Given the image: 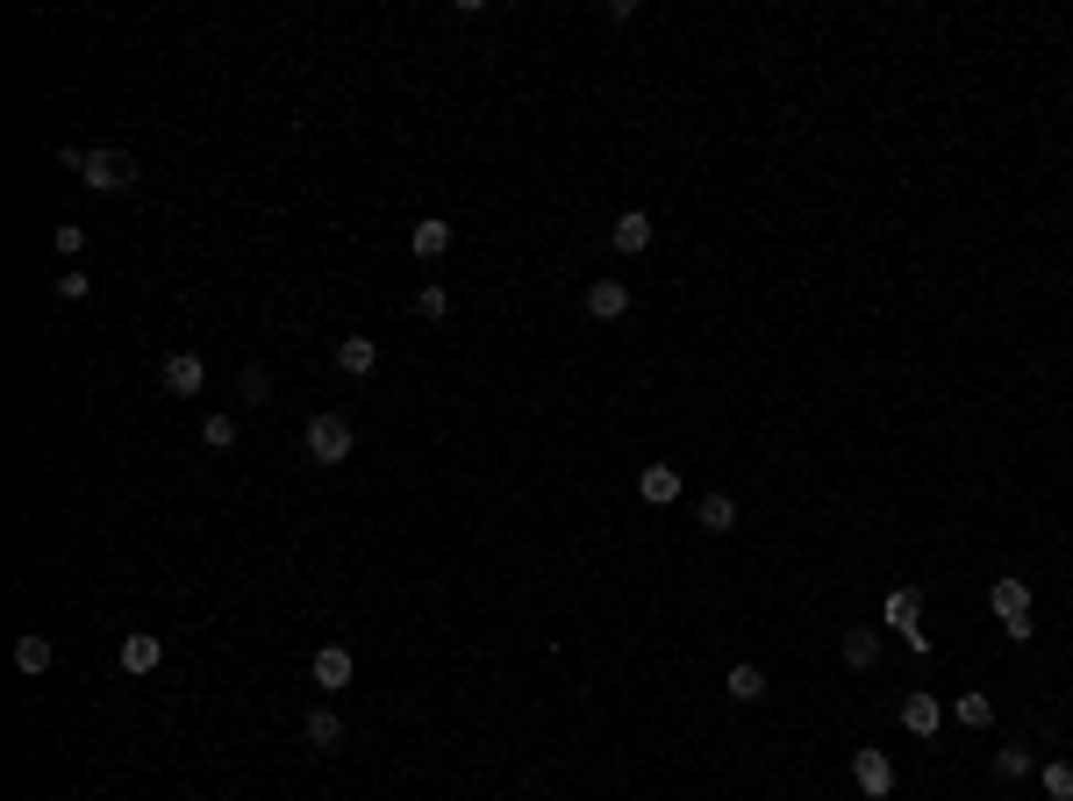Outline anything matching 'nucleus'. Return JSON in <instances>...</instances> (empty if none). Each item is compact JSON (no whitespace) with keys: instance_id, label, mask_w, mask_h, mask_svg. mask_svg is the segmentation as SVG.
Returning <instances> with one entry per match:
<instances>
[{"instance_id":"obj_7","label":"nucleus","mask_w":1073,"mask_h":801,"mask_svg":"<svg viewBox=\"0 0 1073 801\" xmlns=\"http://www.w3.org/2000/svg\"><path fill=\"white\" fill-rule=\"evenodd\" d=\"M938 723H945V702L930 687L902 694V730H909V737H938Z\"/></svg>"},{"instance_id":"obj_27","label":"nucleus","mask_w":1073,"mask_h":801,"mask_svg":"<svg viewBox=\"0 0 1073 801\" xmlns=\"http://www.w3.org/2000/svg\"><path fill=\"white\" fill-rule=\"evenodd\" d=\"M51 244L65 251V259H80V251H86V230H80V222H57V236H51Z\"/></svg>"},{"instance_id":"obj_16","label":"nucleus","mask_w":1073,"mask_h":801,"mask_svg":"<svg viewBox=\"0 0 1073 801\" xmlns=\"http://www.w3.org/2000/svg\"><path fill=\"white\" fill-rule=\"evenodd\" d=\"M51 658H57V644L43 637V630H22V637H14V666L22 673H51Z\"/></svg>"},{"instance_id":"obj_19","label":"nucleus","mask_w":1073,"mask_h":801,"mask_svg":"<svg viewBox=\"0 0 1073 801\" xmlns=\"http://www.w3.org/2000/svg\"><path fill=\"white\" fill-rule=\"evenodd\" d=\"M951 716H959V730H988V723H995V702L980 687H966L959 702H951Z\"/></svg>"},{"instance_id":"obj_14","label":"nucleus","mask_w":1073,"mask_h":801,"mask_svg":"<svg viewBox=\"0 0 1073 801\" xmlns=\"http://www.w3.org/2000/svg\"><path fill=\"white\" fill-rule=\"evenodd\" d=\"M408 251H415V259H444V251H451V222L444 215H422L415 230H408Z\"/></svg>"},{"instance_id":"obj_24","label":"nucleus","mask_w":1073,"mask_h":801,"mask_svg":"<svg viewBox=\"0 0 1073 801\" xmlns=\"http://www.w3.org/2000/svg\"><path fill=\"white\" fill-rule=\"evenodd\" d=\"M1045 801H1073V759H1052L1045 766Z\"/></svg>"},{"instance_id":"obj_25","label":"nucleus","mask_w":1073,"mask_h":801,"mask_svg":"<svg viewBox=\"0 0 1073 801\" xmlns=\"http://www.w3.org/2000/svg\"><path fill=\"white\" fill-rule=\"evenodd\" d=\"M995 773H1002V780H1023V773H1031V751H1023V745H1002V751H995Z\"/></svg>"},{"instance_id":"obj_11","label":"nucleus","mask_w":1073,"mask_h":801,"mask_svg":"<svg viewBox=\"0 0 1073 801\" xmlns=\"http://www.w3.org/2000/svg\"><path fill=\"white\" fill-rule=\"evenodd\" d=\"M587 315H595V323H623V315H630V286L623 280H595V286H587Z\"/></svg>"},{"instance_id":"obj_20","label":"nucleus","mask_w":1073,"mask_h":801,"mask_svg":"<svg viewBox=\"0 0 1073 801\" xmlns=\"http://www.w3.org/2000/svg\"><path fill=\"white\" fill-rule=\"evenodd\" d=\"M201 444L208 451H236V415H222V408H215V415H201Z\"/></svg>"},{"instance_id":"obj_26","label":"nucleus","mask_w":1073,"mask_h":801,"mask_svg":"<svg viewBox=\"0 0 1073 801\" xmlns=\"http://www.w3.org/2000/svg\"><path fill=\"white\" fill-rule=\"evenodd\" d=\"M236 394H244V401H265L272 394V372L265 366H244V372H236Z\"/></svg>"},{"instance_id":"obj_18","label":"nucleus","mask_w":1073,"mask_h":801,"mask_svg":"<svg viewBox=\"0 0 1073 801\" xmlns=\"http://www.w3.org/2000/svg\"><path fill=\"white\" fill-rule=\"evenodd\" d=\"M873 658H881V630H844V666L873 673Z\"/></svg>"},{"instance_id":"obj_10","label":"nucleus","mask_w":1073,"mask_h":801,"mask_svg":"<svg viewBox=\"0 0 1073 801\" xmlns=\"http://www.w3.org/2000/svg\"><path fill=\"white\" fill-rule=\"evenodd\" d=\"M609 244L623 251V259L652 251V215H644V208H623V215H616V230H609Z\"/></svg>"},{"instance_id":"obj_2","label":"nucleus","mask_w":1073,"mask_h":801,"mask_svg":"<svg viewBox=\"0 0 1073 801\" xmlns=\"http://www.w3.org/2000/svg\"><path fill=\"white\" fill-rule=\"evenodd\" d=\"M80 187H94V193H123V187H136V158H129V150H86Z\"/></svg>"},{"instance_id":"obj_15","label":"nucleus","mask_w":1073,"mask_h":801,"mask_svg":"<svg viewBox=\"0 0 1073 801\" xmlns=\"http://www.w3.org/2000/svg\"><path fill=\"white\" fill-rule=\"evenodd\" d=\"M301 737H308V751H337L344 745V716H337V708H308Z\"/></svg>"},{"instance_id":"obj_3","label":"nucleus","mask_w":1073,"mask_h":801,"mask_svg":"<svg viewBox=\"0 0 1073 801\" xmlns=\"http://www.w3.org/2000/svg\"><path fill=\"white\" fill-rule=\"evenodd\" d=\"M852 780H859L866 801H887V794H895V759H887L881 745H859L852 751Z\"/></svg>"},{"instance_id":"obj_23","label":"nucleus","mask_w":1073,"mask_h":801,"mask_svg":"<svg viewBox=\"0 0 1073 801\" xmlns=\"http://www.w3.org/2000/svg\"><path fill=\"white\" fill-rule=\"evenodd\" d=\"M415 315H422V323H444V315H451V294H444V286H415Z\"/></svg>"},{"instance_id":"obj_1","label":"nucleus","mask_w":1073,"mask_h":801,"mask_svg":"<svg viewBox=\"0 0 1073 801\" xmlns=\"http://www.w3.org/2000/svg\"><path fill=\"white\" fill-rule=\"evenodd\" d=\"M301 451H308L315 465H344V459L358 451V430H351L344 415H329V408H323V415H308V430H301Z\"/></svg>"},{"instance_id":"obj_9","label":"nucleus","mask_w":1073,"mask_h":801,"mask_svg":"<svg viewBox=\"0 0 1073 801\" xmlns=\"http://www.w3.org/2000/svg\"><path fill=\"white\" fill-rule=\"evenodd\" d=\"M165 666V637L158 630H129L123 637V673H158Z\"/></svg>"},{"instance_id":"obj_22","label":"nucleus","mask_w":1073,"mask_h":801,"mask_svg":"<svg viewBox=\"0 0 1073 801\" xmlns=\"http://www.w3.org/2000/svg\"><path fill=\"white\" fill-rule=\"evenodd\" d=\"M51 294H57V301H86V294H94V272L65 265V272H57V286H51Z\"/></svg>"},{"instance_id":"obj_8","label":"nucleus","mask_w":1073,"mask_h":801,"mask_svg":"<svg viewBox=\"0 0 1073 801\" xmlns=\"http://www.w3.org/2000/svg\"><path fill=\"white\" fill-rule=\"evenodd\" d=\"M881 623H887V630H916V623H924V587H887Z\"/></svg>"},{"instance_id":"obj_13","label":"nucleus","mask_w":1073,"mask_h":801,"mask_svg":"<svg viewBox=\"0 0 1073 801\" xmlns=\"http://www.w3.org/2000/svg\"><path fill=\"white\" fill-rule=\"evenodd\" d=\"M372 366H380V344H372V337H344L337 344V372H344V380H366Z\"/></svg>"},{"instance_id":"obj_12","label":"nucleus","mask_w":1073,"mask_h":801,"mask_svg":"<svg viewBox=\"0 0 1073 801\" xmlns=\"http://www.w3.org/2000/svg\"><path fill=\"white\" fill-rule=\"evenodd\" d=\"M638 494H644L652 508L680 502V465H666V459H659V465H644V473H638Z\"/></svg>"},{"instance_id":"obj_6","label":"nucleus","mask_w":1073,"mask_h":801,"mask_svg":"<svg viewBox=\"0 0 1073 801\" xmlns=\"http://www.w3.org/2000/svg\"><path fill=\"white\" fill-rule=\"evenodd\" d=\"M158 380H165V394L193 401V394H201V387H208V366H201V358H193V351H172V358H165V372H158Z\"/></svg>"},{"instance_id":"obj_5","label":"nucleus","mask_w":1073,"mask_h":801,"mask_svg":"<svg viewBox=\"0 0 1073 801\" xmlns=\"http://www.w3.org/2000/svg\"><path fill=\"white\" fill-rule=\"evenodd\" d=\"M351 673H358V658H351V652H344V644H323V652H315V658H308V679H315V687H323V694H337V687H351Z\"/></svg>"},{"instance_id":"obj_17","label":"nucleus","mask_w":1073,"mask_h":801,"mask_svg":"<svg viewBox=\"0 0 1073 801\" xmlns=\"http://www.w3.org/2000/svg\"><path fill=\"white\" fill-rule=\"evenodd\" d=\"M694 523H702L708 537H730L737 530V502H730V494H708V502L694 508Z\"/></svg>"},{"instance_id":"obj_4","label":"nucleus","mask_w":1073,"mask_h":801,"mask_svg":"<svg viewBox=\"0 0 1073 801\" xmlns=\"http://www.w3.org/2000/svg\"><path fill=\"white\" fill-rule=\"evenodd\" d=\"M988 609L1002 615V630H1009V623H1031V580H1023V572H995Z\"/></svg>"},{"instance_id":"obj_21","label":"nucleus","mask_w":1073,"mask_h":801,"mask_svg":"<svg viewBox=\"0 0 1073 801\" xmlns=\"http://www.w3.org/2000/svg\"><path fill=\"white\" fill-rule=\"evenodd\" d=\"M723 687H730V702H759V694H766V673L759 666H730Z\"/></svg>"}]
</instances>
